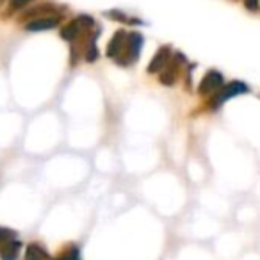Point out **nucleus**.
I'll use <instances>...</instances> for the list:
<instances>
[{"mask_svg": "<svg viewBox=\"0 0 260 260\" xmlns=\"http://www.w3.org/2000/svg\"><path fill=\"white\" fill-rule=\"evenodd\" d=\"M248 91H249V87L246 86L244 82H241V80H234V82H230V84H226V86L221 87L219 93L214 96V100L210 105H212L214 109H217L219 105H223L228 98L237 96V94H244V93H248Z\"/></svg>", "mask_w": 260, "mask_h": 260, "instance_id": "f257e3e1", "label": "nucleus"}, {"mask_svg": "<svg viewBox=\"0 0 260 260\" xmlns=\"http://www.w3.org/2000/svg\"><path fill=\"white\" fill-rule=\"evenodd\" d=\"M141 47H143V36L138 32H132L128 34L125 41V47H123V54L119 55V59H125L123 64H130V62H134L138 59L139 52H141Z\"/></svg>", "mask_w": 260, "mask_h": 260, "instance_id": "f03ea898", "label": "nucleus"}, {"mask_svg": "<svg viewBox=\"0 0 260 260\" xmlns=\"http://www.w3.org/2000/svg\"><path fill=\"white\" fill-rule=\"evenodd\" d=\"M89 27H93V20H91L87 15H82V16H79L77 20H73L72 23H68V25L62 29L61 36L64 38V40H68V41H73L80 32H82V30H87Z\"/></svg>", "mask_w": 260, "mask_h": 260, "instance_id": "7ed1b4c3", "label": "nucleus"}, {"mask_svg": "<svg viewBox=\"0 0 260 260\" xmlns=\"http://www.w3.org/2000/svg\"><path fill=\"white\" fill-rule=\"evenodd\" d=\"M223 87V75L216 70H210V72L205 73L203 80L200 82V94H209L214 93V91H219Z\"/></svg>", "mask_w": 260, "mask_h": 260, "instance_id": "20e7f679", "label": "nucleus"}, {"mask_svg": "<svg viewBox=\"0 0 260 260\" xmlns=\"http://www.w3.org/2000/svg\"><path fill=\"white\" fill-rule=\"evenodd\" d=\"M126 38H128V34H126L125 30H118V32L112 36V40L109 41V47H107V57H111V59L119 57L123 47H125Z\"/></svg>", "mask_w": 260, "mask_h": 260, "instance_id": "39448f33", "label": "nucleus"}, {"mask_svg": "<svg viewBox=\"0 0 260 260\" xmlns=\"http://www.w3.org/2000/svg\"><path fill=\"white\" fill-rule=\"evenodd\" d=\"M59 18H52V16H45V18L32 20L25 25V30L29 32H41V30H50L54 27H57Z\"/></svg>", "mask_w": 260, "mask_h": 260, "instance_id": "423d86ee", "label": "nucleus"}, {"mask_svg": "<svg viewBox=\"0 0 260 260\" xmlns=\"http://www.w3.org/2000/svg\"><path fill=\"white\" fill-rule=\"evenodd\" d=\"M20 248H22V242L13 239L9 241L8 244H4L0 248V258L2 260H16L18 258V253H20Z\"/></svg>", "mask_w": 260, "mask_h": 260, "instance_id": "0eeeda50", "label": "nucleus"}, {"mask_svg": "<svg viewBox=\"0 0 260 260\" xmlns=\"http://www.w3.org/2000/svg\"><path fill=\"white\" fill-rule=\"evenodd\" d=\"M170 48L168 47H162L159 52H157V55L152 59V62L148 64V72L150 73H155V72H159L160 68H162L164 64L168 62V59H170Z\"/></svg>", "mask_w": 260, "mask_h": 260, "instance_id": "6e6552de", "label": "nucleus"}, {"mask_svg": "<svg viewBox=\"0 0 260 260\" xmlns=\"http://www.w3.org/2000/svg\"><path fill=\"white\" fill-rule=\"evenodd\" d=\"M23 260H50V256H48V253L45 251V248H41L40 244L32 242V244L27 246L25 258Z\"/></svg>", "mask_w": 260, "mask_h": 260, "instance_id": "1a4fd4ad", "label": "nucleus"}, {"mask_svg": "<svg viewBox=\"0 0 260 260\" xmlns=\"http://www.w3.org/2000/svg\"><path fill=\"white\" fill-rule=\"evenodd\" d=\"M175 77H177V70H175V66H171V68H166V72L160 75V82L171 86L175 82Z\"/></svg>", "mask_w": 260, "mask_h": 260, "instance_id": "9d476101", "label": "nucleus"}, {"mask_svg": "<svg viewBox=\"0 0 260 260\" xmlns=\"http://www.w3.org/2000/svg\"><path fill=\"white\" fill-rule=\"evenodd\" d=\"M15 239V232L9 230V228H0V248L4 244H8L9 241Z\"/></svg>", "mask_w": 260, "mask_h": 260, "instance_id": "9b49d317", "label": "nucleus"}, {"mask_svg": "<svg viewBox=\"0 0 260 260\" xmlns=\"http://www.w3.org/2000/svg\"><path fill=\"white\" fill-rule=\"evenodd\" d=\"M244 8L248 9V11L256 13L260 9V0H244Z\"/></svg>", "mask_w": 260, "mask_h": 260, "instance_id": "f8f14e48", "label": "nucleus"}, {"mask_svg": "<svg viewBox=\"0 0 260 260\" xmlns=\"http://www.w3.org/2000/svg\"><path fill=\"white\" fill-rule=\"evenodd\" d=\"M29 2H32V0H11V8L20 9V8H23V6L29 4Z\"/></svg>", "mask_w": 260, "mask_h": 260, "instance_id": "ddd939ff", "label": "nucleus"}, {"mask_svg": "<svg viewBox=\"0 0 260 260\" xmlns=\"http://www.w3.org/2000/svg\"><path fill=\"white\" fill-rule=\"evenodd\" d=\"M72 260H79V256H77V255H75V256H73V258H72Z\"/></svg>", "mask_w": 260, "mask_h": 260, "instance_id": "4468645a", "label": "nucleus"}, {"mask_svg": "<svg viewBox=\"0 0 260 260\" xmlns=\"http://www.w3.org/2000/svg\"><path fill=\"white\" fill-rule=\"evenodd\" d=\"M0 4H2V0H0Z\"/></svg>", "mask_w": 260, "mask_h": 260, "instance_id": "2eb2a0df", "label": "nucleus"}]
</instances>
